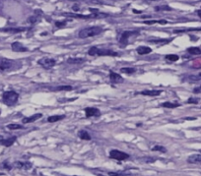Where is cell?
Here are the masks:
<instances>
[{
	"instance_id": "9a60e30c",
	"label": "cell",
	"mask_w": 201,
	"mask_h": 176,
	"mask_svg": "<svg viewBox=\"0 0 201 176\" xmlns=\"http://www.w3.org/2000/svg\"><path fill=\"white\" fill-rule=\"evenodd\" d=\"M16 140H17V138L15 137V136H13V137H10L7 139H3L0 144L3 145L4 147H11L16 142Z\"/></svg>"
},
{
	"instance_id": "d4e9b609",
	"label": "cell",
	"mask_w": 201,
	"mask_h": 176,
	"mask_svg": "<svg viewBox=\"0 0 201 176\" xmlns=\"http://www.w3.org/2000/svg\"><path fill=\"white\" fill-rule=\"evenodd\" d=\"M55 92H60V90H72L73 88L71 86H61V87H56L53 89Z\"/></svg>"
},
{
	"instance_id": "e575fe53",
	"label": "cell",
	"mask_w": 201,
	"mask_h": 176,
	"mask_svg": "<svg viewBox=\"0 0 201 176\" xmlns=\"http://www.w3.org/2000/svg\"><path fill=\"white\" fill-rule=\"evenodd\" d=\"M55 26L57 27V28H63L64 26H66V22L64 21V22H55Z\"/></svg>"
},
{
	"instance_id": "277c9868",
	"label": "cell",
	"mask_w": 201,
	"mask_h": 176,
	"mask_svg": "<svg viewBox=\"0 0 201 176\" xmlns=\"http://www.w3.org/2000/svg\"><path fill=\"white\" fill-rule=\"evenodd\" d=\"M110 157L112 158V160H116V161H125L129 158V155L126 154V152H120L118 150H112L110 152Z\"/></svg>"
},
{
	"instance_id": "484cf974",
	"label": "cell",
	"mask_w": 201,
	"mask_h": 176,
	"mask_svg": "<svg viewBox=\"0 0 201 176\" xmlns=\"http://www.w3.org/2000/svg\"><path fill=\"white\" fill-rule=\"evenodd\" d=\"M7 128L9 130H20V129H25L24 126H22L20 124H9Z\"/></svg>"
},
{
	"instance_id": "e0dca14e",
	"label": "cell",
	"mask_w": 201,
	"mask_h": 176,
	"mask_svg": "<svg viewBox=\"0 0 201 176\" xmlns=\"http://www.w3.org/2000/svg\"><path fill=\"white\" fill-rule=\"evenodd\" d=\"M78 136H79V138L81 140H85V141H90L92 139L91 135L87 131H85V130H81V131H79Z\"/></svg>"
},
{
	"instance_id": "cb8c5ba5",
	"label": "cell",
	"mask_w": 201,
	"mask_h": 176,
	"mask_svg": "<svg viewBox=\"0 0 201 176\" xmlns=\"http://www.w3.org/2000/svg\"><path fill=\"white\" fill-rule=\"evenodd\" d=\"M163 107H166V108H176V107L180 106V103H162Z\"/></svg>"
},
{
	"instance_id": "4316f807",
	"label": "cell",
	"mask_w": 201,
	"mask_h": 176,
	"mask_svg": "<svg viewBox=\"0 0 201 176\" xmlns=\"http://www.w3.org/2000/svg\"><path fill=\"white\" fill-rule=\"evenodd\" d=\"M156 23H158V24H167V21L166 20H161V21H157V20H152V21H144V24L146 25H152V24H156Z\"/></svg>"
},
{
	"instance_id": "4fadbf2b",
	"label": "cell",
	"mask_w": 201,
	"mask_h": 176,
	"mask_svg": "<svg viewBox=\"0 0 201 176\" xmlns=\"http://www.w3.org/2000/svg\"><path fill=\"white\" fill-rule=\"evenodd\" d=\"M187 162L192 163V164H200L201 163V155L196 154V155H192L190 156H188Z\"/></svg>"
},
{
	"instance_id": "52a82bcc",
	"label": "cell",
	"mask_w": 201,
	"mask_h": 176,
	"mask_svg": "<svg viewBox=\"0 0 201 176\" xmlns=\"http://www.w3.org/2000/svg\"><path fill=\"white\" fill-rule=\"evenodd\" d=\"M139 32H131V31H125L122 33L121 37L119 38V42L121 45H126L128 42V38L130 37H133L134 35H138Z\"/></svg>"
},
{
	"instance_id": "ac0fdd59",
	"label": "cell",
	"mask_w": 201,
	"mask_h": 176,
	"mask_svg": "<svg viewBox=\"0 0 201 176\" xmlns=\"http://www.w3.org/2000/svg\"><path fill=\"white\" fill-rule=\"evenodd\" d=\"M85 61H86L85 58H76V57H71L67 60V62L69 64H82Z\"/></svg>"
},
{
	"instance_id": "74e56055",
	"label": "cell",
	"mask_w": 201,
	"mask_h": 176,
	"mask_svg": "<svg viewBox=\"0 0 201 176\" xmlns=\"http://www.w3.org/2000/svg\"><path fill=\"white\" fill-rule=\"evenodd\" d=\"M145 161L148 162V163H149V162H155V161H156V160H155L154 157H148V158H146Z\"/></svg>"
},
{
	"instance_id": "7402d4cb",
	"label": "cell",
	"mask_w": 201,
	"mask_h": 176,
	"mask_svg": "<svg viewBox=\"0 0 201 176\" xmlns=\"http://www.w3.org/2000/svg\"><path fill=\"white\" fill-rule=\"evenodd\" d=\"M120 72L130 75V74L135 73V72H136V69H135V68H132V67H124V68H121V69H120Z\"/></svg>"
},
{
	"instance_id": "5bb4252c",
	"label": "cell",
	"mask_w": 201,
	"mask_h": 176,
	"mask_svg": "<svg viewBox=\"0 0 201 176\" xmlns=\"http://www.w3.org/2000/svg\"><path fill=\"white\" fill-rule=\"evenodd\" d=\"M142 95H146V96H157L161 94V90H142L140 93Z\"/></svg>"
},
{
	"instance_id": "d6a6232c",
	"label": "cell",
	"mask_w": 201,
	"mask_h": 176,
	"mask_svg": "<svg viewBox=\"0 0 201 176\" xmlns=\"http://www.w3.org/2000/svg\"><path fill=\"white\" fill-rule=\"evenodd\" d=\"M108 176H127V174L119 172H108Z\"/></svg>"
},
{
	"instance_id": "7c38bea8",
	"label": "cell",
	"mask_w": 201,
	"mask_h": 176,
	"mask_svg": "<svg viewBox=\"0 0 201 176\" xmlns=\"http://www.w3.org/2000/svg\"><path fill=\"white\" fill-rule=\"evenodd\" d=\"M42 116H43L42 113H36V114H34V115H32V116H30V117H25V118L22 120V122L25 123V124H27V123H32V122H35L36 120H38V119H39Z\"/></svg>"
},
{
	"instance_id": "5b68a950",
	"label": "cell",
	"mask_w": 201,
	"mask_h": 176,
	"mask_svg": "<svg viewBox=\"0 0 201 176\" xmlns=\"http://www.w3.org/2000/svg\"><path fill=\"white\" fill-rule=\"evenodd\" d=\"M38 64L41 65L44 69H50L55 65V60L50 57H43L38 61Z\"/></svg>"
},
{
	"instance_id": "83f0119b",
	"label": "cell",
	"mask_w": 201,
	"mask_h": 176,
	"mask_svg": "<svg viewBox=\"0 0 201 176\" xmlns=\"http://www.w3.org/2000/svg\"><path fill=\"white\" fill-rule=\"evenodd\" d=\"M152 151L153 152H167V149L164 147L163 146H160V145H157L152 147Z\"/></svg>"
},
{
	"instance_id": "f1b7e54d",
	"label": "cell",
	"mask_w": 201,
	"mask_h": 176,
	"mask_svg": "<svg viewBox=\"0 0 201 176\" xmlns=\"http://www.w3.org/2000/svg\"><path fill=\"white\" fill-rule=\"evenodd\" d=\"M188 80L190 82H197L201 80V73L197 74V75H192L188 77Z\"/></svg>"
},
{
	"instance_id": "f35d334b",
	"label": "cell",
	"mask_w": 201,
	"mask_h": 176,
	"mask_svg": "<svg viewBox=\"0 0 201 176\" xmlns=\"http://www.w3.org/2000/svg\"><path fill=\"white\" fill-rule=\"evenodd\" d=\"M197 15L199 16V18H201V10H198V11H197Z\"/></svg>"
},
{
	"instance_id": "f546056e",
	"label": "cell",
	"mask_w": 201,
	"mask_h": 176,
	"mask_svg": "<svg viewBox=\"0 0 201 176\" xmlns=\"http://www.w3.org/2000/svg\"><path fill=\"white\" fill-rule=\"evenodd\" d=\"M173 9H171V7L169 6H157V7H155V11H171Z\"/></svg>"
},
{
	"instance_id": "d590c367",
	"label": "cell",
	"mask_w": 201,
	"mask_h": 176,
	"mask_svg": "<svg viewBox=\"0 0 201 176\" xmlns=\"http://www.w3.org/2000/svg\"><path fill=\"white\" fill-rule=\"evenodd\" d=\"M37 21H38V17H36V16H32L28 19V22L31 23V24H34V23H36Z\"/></svg>"
},
{
	"instance_id": "b9f144b4",
	"label": "cell",
	"mask_w": 201,
	"mask_h": 176,
	"mask_svg": "<svg viewBox=\"0 0 201 176\" xmlns=\"http://www.w3.org/2000/svg\"><path fill=\"white\" fill-rule=\"evenodd\" d=\"M152 1H158V0H152Z\"/></svg>"
},
{
	"instance_id": "2e32d148",
	"label": "cell",
	"mask_w": 201,
	"mask_h": 176,
	"mask_svg": "<svg viewBox=\"0 0 201 176\" xmlns=\"http://www.w3.org/2000/svg\"><path fill=\"white\" fill-rule=\"evenodd\" d=\"M136 50H137V53L140 55H145V54L152 52V49L148 46H139V47H137Z\"/></svg>"
},
{
	"instance_id": "ab89813d",
	"label": "cell",
	"mask_w": 201,
	"mask_h": 176,
	"mask_svg": "<svg viewBox=\"0 0 201 176\" xmlns=\"http://www.w3.org/2000/svg\"><path fill=\"white\" fill-rule=\"evenodd\" d=\"M3 139H4V138H3V136H1V135H0V143H1V141H2Z\"/></svg>"
},
{
	"instance_id": "3957f363",
	"label": "cell",
	"mask_w": 201,
	"mask_h": 176,
	"mask_svg": "<svg viewBox=\"0 0 201 176\" xmlns=\"http://www.w3.org/2000/svg\"><path fill=\"white\" fill-rule=\"evenodd\" d=\"M18 99H19V95L16 92H14V90H7V92H5L2 95L3 103L9 106L14 105L18 101Z\"/></svg>"
},
{
	"instance_id": "44dd1931",
	"label": "cell",
	"mask_w": 201,
	"mask_h": 176,
	"mask_svg": "<svg viewBox=\"0 0 201 176\" xmlns=\"http://www.w3.org/2000/svg\"><path fill=\"white\" fill-rule=\"evenodd\" d=\"M187 52L192 54V55H200L201 49L199 47H189V48H187Z\"/></svg>"
},
{
	"instance_id": "d6986e66",
	"label": "cell",
	"mask_w": 201,
	"mask_h": 176,
	"mask_svg": "<svg viewBox=\"0 0 201 176\" xmlns=\"http://www.w3.org/2000/svg\"><path fill=\"white\" fill-rule=\"evenodd\" d=\"M65 118V115H53V116H49L48 118V121L49 123H53V122H57V121H60L62 119Z\"/></svg>"
},
{
	"instance_id": "8992f818",
	"label": "cell",
	"mask_w": 201,
	"mask_h": 176,
	"mask_svg": "<svg viewBox=\"0 0 201 176\" xmlns=\"http://www.w3.org/2000/svg\"><path fill=\"white\" fill-rule=\"evenodd\" d=\"M14 67H15V63L11 60L2 59L1 61H0V71H2V72L13 70Z\"/></svg>"
},
{
	"instance_id": "7bdbcfd3",
	"label": "cell",
	"mask_w": 201,
	"mask_h": 176,
	"mask_svg": "<svg viewBox=\"0 0 201 176\" xmlns=\"http://www.w3.org/2000/svg\"><path fill=\"white\" fill-rule=\"evenodd\" d=\"M200 152H201V150H200Z\"/></svg>"
},
{
	"instance_id": "603a6c76",
	"label": "cell",
	"mask_w": 201,
	"mask_h": 176,
	"mask_svg": "<svg viewBox=\"0 0 201 176\" xmlns=\"http://www.w3.org/2000/svg\"><path fill=\"white\" fill-rule=\"evenodd\" d=\"M165 58H166V60L171 61V62H176L180 59V57L176 54H168V55H166Z\"/></svg>"
},
{
	"instance_id": "9c48e42d",
	"label": "cell",
	"mask_w": 201,
	"mask_h": 176,
	"mask_svg": "<svg viewBox=\"0 0 201 176\" xmlns=\"http://www.w3.org/2000/svg\"><path fill=\"white\" fill-rule=\"evenodd\" d=\"M11 47H12V50L15 52H27L28 51V48L24 46V45L19 42H13L11 44Z\"/></svg>"
},
{
	"instance_id": "836d02e7",
	"label": "cell",
	"mask_w": 201,
	"mask_h": 176,
	"mask_svg": "<svg viewBox=\"0 0 201 176\" xmlns=\"http://www.w3.org/2000/svg\"><path fill=\"white\" fill-rule=\"evenodd\" d=\"M198 101H199V99L190 98V99H188L187 103H194V104H196V103H198Z\"/></svg>"
},
{
	"instance_id": "30bf717a",
	"label": "cell",
	"mask_w": 201,
	"mask_h": 176,
	"mask_svg": "<svg viewBox=\"0 0 201 176\" xmlns=\"http://www.w3.org/2000/svg\"><path fill=\"white\" fill-rule=\"evenodd\" d=\"M110 79L112 83H122L123 82V78L119 75V74L111 71L110 72Z\"/></svg>"
},
{
	"instance_id": "ba28073f",
	"label": "cell",
	"mask_w": 201,
	"mask_h": 176,
	"mask_svg": "<svg viewBox=\"0 0 201 176\" xmlns=\"http://www.w3.org/2000/svg\"><path fill=\"white\" fill-rule=\"evenodd\" d=\"M85 114L86 117H99L101 115V111L96 108V107H87L85 108Z\"/></svg>"
},
{
	"instance_id": "ee69618b",
	"label": "cell",
	"mask_w": 201,
	"mask_h": 176,
	"mask_svg": "<svg viewBox=\"0 0 201 176\" xmlns=\"http://www.w3.org/2000/svg\"><path fill=\"white\" fill-rule=\"evenodd\" d=\"M74 176H76V175H74Z\"/></svg>"
},
{
	"instance_id": "8d00e7d4",
	"label": "cell",
	"mask_w": 201,
	"mask_h": 176,
	"mask_svg": "<svg viewBox=\"0 0 201 176\" xmlns=\"http://www.w3.org/2000/svg\"><path fill=\"white\" fill-rule=\"evenodd\" d=\"M193 93L194 94H201V86L199 88H195L193 90Z\"/></svg>"
},
{
	"instance_id": "7a4b0ae2",
	"label": "cell",
	"mask_w": 201,
	"mask_h": 176,
	"mask_svg": "<svg viewBox=\"0 0 201 176\" xmlns=\"http://www.w3.org/2000/svg\"><path fill=\"white\" fill-rule=\"evenodd\" d=\"M88 54L91 56H118L119 55L116 51H113L112 49L98 48L96 46L91 47L88 50Z\"/></svg>"
},
{
	"instance_id": "8fae6325",
	"label": "cell",
	"mask_w": 201,
	"mask_h": 176,
	"mask_svg": "<svg viewBox=\"0 0 201 176\" xmlns=\"http://www.w3.org/2000/svg\"><path fill=\"white\" fill-rule=\"evenodd\" d=\"M14 165L19 168V169H26V170H29L32 168V163L29 162V161H26V162H22V161H16L14 163Z\"/></svg>"
},
{
	"instance_id": "1f68e13d",
	"label": "cell",
	"mask_w": 201,
	"mask_h": 176,
	"mask_svg": "<svg viewBox=\"0 0 201 176\" xmlns=\"http://www.w3.org/2000/svg\"><path fill=\"white\" fill-rule=\"evenodd\" d=\"M1 168L7 169V170H11V169H12V166H11L10 164L8 163V161H4V162L1 164Z\"/></svg>"
},
{
	"instance_id": "4dcf8cb0",
	"label": "cell",
	"mask_w": 201,
	"mask_h": 176,
	"mask_svg": "<svg viewBox=\"0 0 201 176\" xmlns=\"http://www.w3.org/2000/svg\"><path fill=\"white\" fill-rule=\"evenodd\" d=\"M3 31L4 32H8V33H19V32L25 31V29H23V28H19V29H5Z\"/></svg>"
},
{
	"instance_id": "6da1fadb",
	"label": "cell",
	"mask_w": 201,
	"mask_h": 176,
	"mask_svg": "<svg viewBox=\"0 0 201 176\" xmlns=\"http://www.w3.org/2000/svg\"><path fill=\"white\" fill-rule=\"evenodd\" d=\"M103 32V28L100 26H94V27H89L85 28V29L81 30L78 33V37L80 38H88L92 37H96Z\"/></svg>"
},
{
	"instance_id": "ffe728a7",
	"label": "cell",
	"mask_w": 201,
	"mask_h": 176,
	"mask_svg": "<svg viewBox=\"0 0 201 176\" xmlns=\"http://www.w3.org/2000/svg\"><path fill=\"white\" fill-rule=\"evenodd\" d=\"M69 17H75V18H80V19H91V18H96V17L91 14V15H77V14H64Z\"/></svg>"
},
{
	"instance_id": "60d3db41",
	"label": "cell",
	"mask_w": 201,
	"mask_h": 176,
	"mask_svg": "<svg viewBox=\"0 0 201 176\" xmlns=\"http://www.w3.org/2000/svg\"><path fill=\"white\" fill-rule=\"evenodd\" d=\"M98 176H105V175H103V174H98Z\"/></svg>"
}]
</instances>
